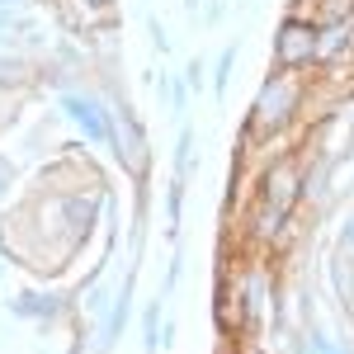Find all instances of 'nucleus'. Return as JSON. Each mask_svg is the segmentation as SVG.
<instances>
[{"instance_id":"13","label":"nucleus","mask_w":354,"mask_h":354,"mask_svg":"<svg viewBox=\"0 0 354 354\" xmlns=\"http://www.w3.org/2000/svg\"><path fill=\"white\" fill-rule=\"evenodd\" d=\"M161 95H170V109H175V113H185V104H189V85H185V81H175V76H165Z\"/></svg>"},{"instance_id":"4","label":"nucleus","mask_w":354,"mask_h":354,"mask_svg":"<svg viewBox=\"0 0 354 354\" xmlns=\"http://www.w3.org/2000/svg\"><path fill=\"white\" fill-rule=\"evenodd\" d=\"M62 113L81 128L90 142H100V147H113V113L109 104L100 100V95H85V90H66L62 95Z\"/></svg>"},{"instance_id":"14","label":"nucleus","mask_w":354,"mask_h":354,"mask_svg":"<svg viewBox=\"0 0 354 354\" xmlns=\"http://www.w3.org/2000/svg\"><path fill=\"white\" fill-rule=\"evenodd\" d=\"M147 28H151V48H156V53H170V38H165V28H161L156 15H147Z\"/></svg>"},{"instance_id":"20","label":"nucleus","mask_w":354,"mask_h":354,"mask_svg":"<svg viewBox=\"0 0 354 354\" xmlns=\"http://www.w3.org/2000/svg\"><path fill=\"white\" fill-rule=\"evenodd\" d=\"M185 5H189V10H198V0H185Z\"/></svg>"},{"instance_id":"17","label":"nucleus","mask_w":354,"mask_h":354,"mask_svg":"<svg viewBox=\"0 0 354 354\" xmlns=\"http://www.w3.org/2000/svg\"><path fill=\"white\" fill-rule=\"evenodd\" d=\"M10 185H15V161H10V156H0V194L10 189Z\"/></svg>"},{"instance_id":"8","label":"nucleus","mask_w":354,"mask_h":354,"mask_svg":"<svg viewBox=\"0 0 354 354\" xmlns=\"http://www.w3.org/2000/svg\"><path fill=\"white\" fill-rule=\"evenodd\" d=\"M317 24H354V0H317Z\"/></svg>"},{"instance_id":"18","label":"nucleus","mask_w":354,"mask_h":354,"mask_svg":"<svg viewBox=\"0 0 354 354\" xmlns=\"http://www.w3.org/2000/svg\"><path fill=\"white\" fill-rule=\"evenodd\" d=\"M340 245H345V250H354V213L345 218V232H340Z\"/></svg>"},{"instance_id":"11","label":"nucleus","mask_w":354,"mask_h":354,"mask_svg":"<svg viewBox=\"0 0 354 354\" xmlns=\"http://www.w3.org/2000/svg\"><path fill=\"white\" fill-rule=\"evenodd\" d=\"M236 53H241L236 43L218 53V66H213V95H227V85H232V66H236Z\"/></svg>"},{"instance_id":"9","label":"nucleus","mask_w":354,"mask_h":354,"mask_svg":"<svg viewBox=\"0 0 354 354\" xmlns=\"http://www.w3.org/2000/svg\"><path fill=\"white\" fill-rule=\"evenodd\" d=\"M194 170V128H180V142H175V180H189Z\"/></svg>"},{"instance_id":"7","label":"nucleus","mask_w":354,"mask_h":354,"mask_svg":"<svg viewBox=\"0 0 354 354\" xmlns=\"http://www.w3.org/2000/svg\"><path fill=\"white\" fill-rule=\"evenodd\" d=\"M350 33L354 24H317V57L335 62L340 53H350Z\"/></svg>"},{"instance_id":"3","label":"nucleus","mask_w":354,"mask_h":354,"mask_svg":"<svg viewBox=\"0 0 354 354\" xmlns=\"http://www.w3.org/2000/svg\"><path fill=\"white\" fill-rule=\"evenodd\" d=\"M302 161L288 151V156H279V161L260 175V194H255V203H265V208H274L279 218H293V208H298L302 198Z\"/></svg>"},{"instance_id":"6","label":"nucleus","mask_w":354,"mask_h":354,"mask_svg":"<svg viewBox=\"0 0 354 354\" xmlns=\"http://www.w3.org/2000/svg\"><path fill=\"white\" fill-rule=\"evenodd\" d=\"M62 293H15L10 298V312L19 322H57L62 317Z\"/></svg>"},{"instance_id":"5","label":"nucleus","mask_w":354,"mask_h":354,"mask_svg":"<svg viewBox=\"0 0 354 354\" xmlns=\"http://www.w3.org/2000/svg\"><path fill=\"white\" fill-rule=\"evenodd\" d=\"M113 151H118V161L133 170V180L147 175V165H151L147 137H142V123L133 118V109H128L123 100H113Z\"/></svg>"},{"instance_id":"1","label":"nucleus","mask_w":354,"mask_h":354,"mask_svg":"<svg viewBox=\"0 0 354 354\" xmlns=\"http://www.w3.org/2000/svg\"><path fill=\"white\" fill-rule=\"evenodd\" d=\"M302 104H307V81L302 71H279L265 76L255 104H250V123H245V142H260V137H279L298 123Z\"/></svg>"},{"instance_id":"12","label":"nucleus","mask_w":354,"mask_h":354,"mask_svg":"<svg viewBox=\"0 0 354 354\" xmlns=\"http://www.w3.org/2000/svg\"><path fill=\"white\" fill-rule=\"evenodd\" d=\"M165 203H170V232H180V208H185V180H170V189H165Z\"/></svg>"},{"instance_id":"16","label":"nucleus","mask_w":354,"mask_h":354,"mask_svg":"<svg viewBox=\"0 0 354 354\" xmlns=\"http://www.w3.org/2000/svg\"><path fill=\"white\" fill-rule=\"evenodd\" d=\"M185 85L189 90H203V62L198 57H189V66H185Z\"/></svg>"},{"instance_id":"10","label":"nucleus","mask_w":354,"mask_h":354,"mask_svg":"<svg viewBox=\"0 0 354 354\" xmlns=\"http://www.w3.org/2000/svg\"><path fill=\"white\" fill-rule=\"evenodd\" d=\"M161 302H165V293L156 302H147V312H142V330H147V350L151 354L161 350Z\"/></svg>"},{"instance_id":"19","label":"nucleus","mask_w":354,"mask_h":354,"mask_svg":"<svg viewBox=\"0 0 354 354\" xmlns=\"http://www.w3.org/2000/svg\"><path fill=\"white\" fill-rule=\"evenodd\" d=\"M76 5H85V10H109L113 0H76Z\"/></svg>"},{"instance_id":"15","label":"nucleus","mask_w":354,"mask_h":354,"mask_svg":"<svg viewBox=\"0 0 354 354\" xmlns=\"http://www.w3.org/2000/svg\"><path fill=\"white\" fill-rule=\"evenodd\" d=\"M19 71H24V62H19V57H0V85L19 81Z\"/></svg>"},{"instance_id":"2","label":"nucleus","mask_w":354,"mask_h":354,"mask_svg":"<svg viewBox=\"0 0 354 354\" xmlns=\"http://www.w3.org/2000/svg\"><path fill=\"white\" fill-rule=\"evenodd\" d=\"M274 66L279 71H312V66H322V57H317V19L288 15L279 24V33H274Z\"/></svg>"}]
</instances>
